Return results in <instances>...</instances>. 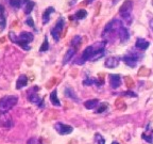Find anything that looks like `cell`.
<instances>
[{
    "label": "cell",
    "instance_id": "6da1fadb",
    "mask_svg": "<svg viewBox=\"0 0 153 144\" xmlns=\"http://www.w3.org/2000/svg\"><path fill=\"white\" fill-rule=\"evenodd\" d=\"M9 38L13 43L16 44V45H18V46H20L22 49H25V50H30V49H31V47H30V43L33 41L34 35L32 33H30V32H25L24 31L17 36L15 33L11 32V33L9 34Z\"/></svg>",
    "mask_w": 153,
    "mask_h": 144
},
{
    "label": "cell",
    "instance_id": "7a4b0ae2",
    "mask_svg": "<svg viewBox=\"0 0 153 144\" xmlns=\"http://www.w3.org/2000/svg\"><path fill=\"white\" fill-rule=\"evenodd\" d=\"M18 103V96L7 95L0 98V113H7Z\"/></svg>",
    "mask_w": 153,
    "mask_h": 144
},
{
    "label": "cell",
    "instance_id": "3957f363",
    "mask_svg": "<svg viewBox=\"0 0 153 144\" xmlns=\"http://www.w3.org/2000/svg\"><path fill=\"white\" fill-rule=\"evenodd\" d=\"M39 90L38 86H33L31 89L28 90V99L30 103L35 104L36 106H38L39 108H44L45 104H44V99L41 98L37 94V91Z\"/></svg>",
    "mask_w": 153,
    "mask_h": 144
},
{
    "label": "cell",
    "instance_id": "277c9868",
    "mask_svg": "<svg viewBox=\"0 0 153 144\" xmlns=\"http://www.w3.org/2000/svg\"><path fill=\"white\" fill-rule=\"evenodd\" d=\"M132 9H133V1L132 0H126L119 9V14L121 15L122 18L126 19L129 22H131L132 20L131 19Z\"/></svg>",
    "mask_w": 153,
    "mask_h": 144
},
{
    "label": "cell",
    "instance_id": "5b68a950",
    "mask_svg": "<svg viewBox=\"0 0 153 144\" xmlns=\"http://www.w3.org/2000/svg\"><path fill=\"white\" fill-rule=\"evenodd\" d=\"M143 58V55H139V53H135V52H130L128 55H126L122 60L128 66L130 67H135L137 65V63L140 61V59Z\"/></svg>",
    "mask_w": 153,
    "mask_h": 144
},
{
    "label": "cell",
    "instance_id": "8992f818",
    "mask_svg": "<svg viewBox=\"0 0 153 144\" xmlns=\"http://www.w3.org/2000/svg\"><path fill=\"white\" fill-rule=\"evenodd\" d=\"M64 18L63 17H60V18L57 19L56 24L54 25L52 29H51V35H52L53 40L55 42H57L60 40V36L62 34V31H63V28H64Z\"/></svg>",
    "mask_w": 153,
    "mask_h": 144
},
{
    "label": "cell",
    "instance_id": "52a82bcc",
    "mask_svg": "<svg viewBox=\"0 0 153 144\" xmlns=\"http://www.w3.org/2000/svg\"><path fill=\"white\" fill-rule=\"evenodd\" d=\"M54 129H55V131L59 134H61V136H66V134H71L72 130H74V127L70 126V125H66L61 122H57L54 124Z\"/></svg>",
    "mask_w": 153,
    "mask_h": 144
},
{
    "label": "cell",
    "instance_id": "ba28073f",
    "mask_svg": "<svg viewBox=\"0 0 153 144\" xmlns=\"http://www.w3.org/2000/svg\"><path fill=\"white\" fill-rule=\"evenodd\" d=\"M94 55V46H87V47L84 49L83 53H82L81 58H80V61L78 62V64H83L86 61L91 60Z\"/></svg>",
    "mask_w": 153,
    "mask_h": 144
},
{
    "label": "cell",
    "instance_id": "9c48e42d",
    "mask_svg": "<svg viewBox=\"0 0 153 144\" xmlns=\"http://www.w3.org/2000/svg\"><path fill=\"white\" fill-rule=\"evenodd\" d=\"M13 126L12 118L7 113H0V127L2 128H11Z\"/></svg>",
    "mask_w": 153,
    "mask_h": 144
},
{
    "label": "cell",
    "instance_id": "30bf717a",
    "mask_svg": "<svg viewBox=\"0 0 153 144\" xmlns=\"http://www.w3.org/2000/svg\"><path fill=\"white\" fill-rule=\"evenodd\" d=\"M110 86L112 89H118L121 86V76L117 74L110 75Z\"/></svg>",
    "mask_w": 153,
    "mask_h": 144
},
{
    "label": "cell",
    "instance_id": "8fae6325",
    "mask_svg": "<svg viewBox=\"0 0 153 144\" xmlns=\"http://www.w3.org/2000/svg\"><path fill=\"white\" fill-rule=\"evenodd\" d=\"M119 58L117 57H110L108 58L106 60H105V67H108V68H115V67H117L119 65Z\"/></svg>",
    "mask_w": 153,
    "mask_h": 144
},
{
    "label": "cell",
    "instance_id": "7c38bea8",
    "mask_svg": "<svg viewBox=\"0 0 153 144\" xmlns=\"http://www.w3.org/2000/svg\"><path fill=\"white\" fill-rule=\"evenodd\" d=\"M117 31H118V35H119L120 41H121L122 43L129 40L130 34H129V31H128V29L126 28V27H123V26L121 25V26L119 27V29H118Z\"/></svg>",
    "mask_w": 153,
    "mask_h": 144
},
{
    "label": "cell",
    "instance_id": "4fadbf2b",
    "mask_svg": "<svg viewBox=\"0 0 153 144\" xmlns=\"http://www.w3.org/2000/svg\"><path fill=\"white\" fill-rule=\"evenodd\" d=\"M76 47H71V46H70V48L68 49V50H67V52L65 53L64 58H63V64H64V65L67 64V63L71 60L72 57L76 55Z\"/></svg>",
    "mask_w": 153,
    "mask_h": 144
},
{
    "label": "cell",
    "instance_id": "5bb4252c",
    "mask_svg": "<svg viewBox=\"0 0 153 144\" xmlns=\"http://www.w3.org/2000/svg\"><path fill=\"white\" fill-rule=\"evenodd\" d=\"M27 83H28V77H27L26 75H20L16 81V86H15V88H16L17 90H20V89H22V88H25V86H27Z\"/></svg>",
    "mask_w": 153,
    "mask_h": 144
},
{
    "label": "cell",
    "instance_id": "9a60e30c",
    "mask_svg": "<svg viewBox=\"0 0 153 144\" xmlns=\"http://www.w3.org/2000/svg\"><path fill=\"white\" fill-rule=\"evenodd\" d=\"M143 139L148 143L153 144V128H150L149 126L146 128V131L143 134Z\"/></svg>",
    "mask_w": 153,
    "mask_h": 144
},
{
    "label": "cell",
    "instance_id": "2e32d148",
    "mask_svg": "<svg viewBox=\"0 0 153 144\" xmlns=\"http://www.w3.org/2000/svg\"><path fill=\"white\" fill-rule=\"evenodd\" d=\"M149 42L147 41V40H145V38H137L136 43H135V47L137 48V49H139V50H146L147 48L149 47Z\"/></svg>",
    "mask_w": 153,
    "mask_h": 144
},
{
    "label": "cell",
    "instance_id": "e0dca14e",
    "mask_svg": "<svg viewBox=\"0 0 153 144\" xmlns=\"http://www.w3.org/2000/svg\"><path fill=\"white\" fill-rule=\"evenodd\" d=\"M53 12H54V8L53 7H49L45 10V12L43 13V18H42L43 24L46 25L49 22V20H50V15L52 14Z\"/></svg>",
    "mask_w": 153,
    "mask_h": 144
},
{
    "label": "cell",
    "instance_id": "ac0fdd59",
    "mask_svg": "<svg viewBox=\"0 0 153 144\" xmlns=\"http://www.w3.org/2000/svg\"><path fill=\"white\" fill-rule=\"evenodd\" d=\"M5 25H7V19L4 15V8L2 4H0V32L5 28Z\"/></svg>",
    "mask_w": 153,
    "mask_h": 144
},
{
    "label": "cell",
    "instance_id": "d6986e66",
    "mask_svg": "<svg viewBox=\"0 0 153 144\" xmlns=\"http://www.w3.org/2000/svg\"><path fill=\"white\" fill-rule=\"evenodd\" d=\"M99 100L98 99H88V100H86L85 103H84V107H85L86 109H88V110H94L95 108H97L99 105Z\"/></svg>",
    "mask_w": 153,
    "mask_h": 144
},
{
    "label": "cell",
    "instance_id": "ffe728a7",
    "mask_svg": "<svg viewBox=\"0 0 153 144\" xmlns=\"http://www.w3.org/2000/svg\"><path fill=\"white\" fill-rule=\"evenodd\" d=\"M50 101L53 106H56V107H60L61 106V101L60 99L57 98V90L54 89L52 92L50 93Z\"/></svg>",
    "mask_w": 153,
    "mask_h": 144
},
{
    "label": "cell",
    "instance_id": "44dd1931",
    "mask_svg": "<svg viewBox=\"0 0 153 144\" xmlns=\"http://www.w3.org/2000/svg\"><path fill=\"white\" fill-rule=\"evenodd\" d=\"M83 84L84 86H91V84H96V86H102L103 84V80L102 81H99V80H97L96 78H87V79H85L83 81Z\"/></svg>",
    "mask_w": 153,
    "mask_h": 144
},
{
    "label": "cell",
    "instance_id": "7402d4cb",
    "mask_svg": "<svg viewBox=\"0 0 153 144\" xmlns=\"http://www.w3.org/2000/svg\"><path fill=\"white\" fill-rule=\"evenodd\" d=\"M87 16V12L85 10H79L74 16H71L72 19H76V20H81V19H84L85 17Z\"/></svg>",
    "mask_w": 153,
    "mask_h": 144
},
{
    "label": "cell",
    "instance_id": "603a6c76",
    "mask_svg": "<svg viewBox=\"0 0 153 144\" xmlns=\"http://www.w3.org/2000/svg\"><path fill=\"white\" fill-rule=\"evenodd\" d=\"M65 96H66V97H69V98L74 99V100H79V98L76 97V93H74V90H72L71 88H66V89H65Z\"/></svg>",
    "mask_w": 153,
    "mask_h": 144
},
{
    "label": "cell",
    "instance_id": "cb8c5ba5",
    "mask_svg": "<svg viewBox=\"0 0 153 144\" xmlns=\"http://www.w3.org/2000/svg\"><path fill=\"white\" fill-rule=\"evenodd\" d=\"M34 5H35V3L33 2V1H31V0H29L28 2H26V7H25V13L26 14H30V13L33 11L34 9Z\"/></svg>",
    "mask_w": 153,
    "mask_h": 144
},
{
    "label": "cell",
    "instance_id": "d4e9b609",
    "mask_svg": "<svg viewBox=\"0 0 153 144\" xmlns=\"http://www.w3.org/2000/svg\"><path fill=\"white\" fill-rule=\"evenodd\" d=\"M108 109V103H102L100 105H98L97 109H96V113H102Z\"/></svg>",
    "mask_w": 153,
    "mask_h": 144
},
{
    "label": "cell",
    "instance_id": "484cf974",
    "mask_svg": "<svg viewBox=\"0 0 153 144\" xmlns=\"http://www.w3.org/2000/svg\"><path fill=\"white\" fill-rule=\"evenodd\" d=\"M80 43H81V36H80V35H76L71 40V42H70V46H71V47L78 48V46L80 45Z\"/></svg>",
    "mask_w": 153,
    "mask_h": 144
},
{
    "label": "cell",
    "instance_id": "4316f807",
    "mask_svg": "<svg viewBox=\"0 0 153 144\" xmlns=\"http://www.w3.org/2000/svg\"><path fill=\"white\" fill-rule=\"evenodd\" d=\"M48 49H49V43H48V38H47V36H46L45 41H44V43L42 44L41 48H39V52H45Z\"/></svg>",
    "mask_w": 153,
    "mask_h": 144
},
{
    "label": "cell",
    "instance_id": "83f0119b",
    "mask_svg": "<svg viewBox=\"0 0 153 144\" xmlns=\"http://www.w3.org/2000/svg\"><path fill=\"white\" fill-rule=\"evenodd\" d=\"M95 141L97 144H105V140L104 138L99 134H95Z\"/></svg>",
    "mask_w": 153,
    "mask_h": 144
},
{
    "label": "cell",
    "instance_id": "f1b7e54d",
    "mask_svg": "<svg viewBox=\"0 0 153 144\" xmlns=\"http://www.w3.org/2000/svg\"><path fill=\"white\" fill-rule=\"evenodd\" d=\"M22 0H9V3L11 5H12L13 8H19L20 7V4H22Z\"/></svg>",
    "mask_w": 153,
    "mask_h": 144
},
{
    "label": "cell",
    "instance_id": "f546056e",
    "mask_svg": "<svg viewBox=\"0 0 153 144\" xmlns=\"http://www.w3.org/2000/svg\"><path fill=\"white\" fill-rule=\"evenodd\" d=\"M27 144H41V142H39V140L37 139V138H31V139H29L28 143Z\"/></svg>",
    "mask_w": 153,
    "mask_h": 144
},
{
    "label": "cell",
    "instance_id": "4dcf8cb0",
    "mask_svg": "<svg viewBox=\"0 0 153 144\" xmlns=\"http://www.w3.org/2000/svg\"><path fill=\"white\" fill-rule=\"evenodd\" d=\"M26 24L29 25L30 27H32V28H34V22H33V20H32L31 17H28V19L26 20Z\"/></svg>",
    "mask_w": 153,
    "mask_h": 144
},
{
    "label": "cell",
    "instance_id": "1f68e13d",
    "mask_svg": "<svg viewBox=\"0 0 153 144\" xmlns=\"http://www.w3.org/2000/svg\"><path fill=\"white\" fill-rule=\"evenodd\" d=\"M150 26H151V28H152V30H153V19L150 22Z\"/></svg>",
    "mask_w": 153,
    "mask_h": 144
},
{
    "label": "cell",
    "instance_id": "d6a6232c",
    "mask_svg": "<svg viewBox=\"0 0 153 144\" xmlns=\"http://www.w3.org/2000/svg\"><path fill=\"white\" fill-rule=\"evenodd\" d=\"M118 1H119V0H113V4H116Z\"/></svg>",
    "mask_w": 153,
    "mask_h": 144
},
{
    "label": "cell",
    "instance_id": "836d02e7",
    "mask_svg": "<svg viewBox=\"0 0 153 144\" xmlns=\"http://www.w3.org/2000/svg\"><path fill=\"white\" fill-rule=\"evenodd\" d=\"M112 144H120V143H118V142H116V141H114V142H113V143Z\"/></svg>",
    "mask_w": 153,
    "mask_h": 144
},
{
    "label": "cell",
    "instance_id": "e575fe53",
    "mask_svg": "<svg viewBox=\"0 0 153 144\" xmlns=\"http://www.w3.org/2000/svg\"><path fill=\"white\" fill-rule=\"evenodd\" d=\"M152 5H153V0H152Z\"/></svg>",
    "mask_w": 153,
    "mask_h": 144
}]
</instances>
